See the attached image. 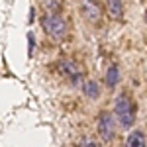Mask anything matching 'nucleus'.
I'll use <instances>...</instances> for the list:
<instances>
[{
	"instance_id": "20e7f679",
	"label": "nucleus",
	"mask_w": 147,
	"mask_h": 147,
	"mask_svg": "<svg viewBox=\"0 0 147 147\" xmlns=\"http://www.w3.org/2000/svg\"><path fill=\"white\" fill-rule=\"evenodd\" d=\"M96 131L104 143H112L114 137H116V120L110 112L102 110L96 118Z\"/></svg>"
},
{
	"instance_id": "6e6552de",
	"label": "nucleus",
	"mask_w": 147,
	"mask_h": 147,
	"mask_svg": "<svg viewBox=\"0 0 147 147\" xmlns=\"http://www.w3.org/2000/svg\"><path fill=\"white\" fill-rule=\"evenodd\" d=\"M104 4H106L108 16L112 20H116V22L124 20V0H104Z\"/></svg>"
},
{
	"instance_id": "f257e3e1",
	"label": "nucleus",
	"mask_w": 147,
	"mask_h": 147,
	"mask_svg": "<svg viewBox=\"0 0 147 147\" xmlns=\"http://www.w3.org/2000/svg\"><path fill=\"white\" fill-rule=\"evenodd\" d=\"M114 120L118 122V125H122L124 129L136 125L137 120V106L127 94H118L114 100Z\"/></svg>"
},
{
	"instance_id": "0eeeda50",
	"label": "nucleus",
	"mask_w": 147,
	"mask_h": 147,
	"mask_svg": "<svg viewBox=\"0 0 147 147\" xmlns=\"http://www.w3.org/2000/svg\"><path fill=\"white\" fill-rule=\"evenodd\" d=\"M120 80H122V71H120V65L118 63H112L110 67L106 69V75H104V82H106V86L114 90L118 84H120Z\"/></svg>"
},
{
	"instance_id": "7ed1b4c3",
	"label": "nucleus",
	"mask_w": 147,
	"mask_h": 147,
	"mask_svg": "<svg viewBox=\"0 0 147 147\" xmlns=\"http://www.w3.org/2000/svg\"><path fill=\"white\" fill-rule=\"evenodd\" d=\"M57 73L65 80H69L73 86H80L82 80L86 79V77H84V71L80 67V63L75 61V59H59V61H57Z\"/></svg>"
},
{
	"instance_id": "39448f33",
	"label": "nucleus",
	"mask_w": 147,
	"mask_h": 147,
	"mask_svg": "<svg viewBox=\"0 0 147 147\" xmlns=\"http://www.w3.org/2000/svg\"><path fill=\"white\" fill-rule=\"evenodd\" d=\"M80 10H82V16H84L86 22L98 24L102 20L100 4H98L96 0H80Z\"/></svg>"
},
{
	"instance_id": "9b49d317",
	"label": "nucleus",
	"mask_w": 147,
	"mask_h": 147,
	"mask_svg": "<svg viewBox=\"0 0 147 147\" xmlns=\"http://www.w3.org/2000/svg\"><path fill=\"white\" fill-rule=\"evenodd\" d=\"M77 147H100V145H98V141L92 136H82L79 141H77Z\"/></svg>"
},
{
	"instance_id": "f03ea898",
	"label": "nucleus",
	"mask_w": 147,
	"mask_h": 147,
	"mask_svg": "<svg viewBox=\"0 0 147 147\" xmlns=\"http://www.w3.org/2000/svg\"><path fill=\"white\" fill-rule=\"evenodd\" d=\"M41 28L47 34V37L53 41H63L69 34L67 20L59 14H43L41 16Z\"/></svg>"
},
{
	"instance_id": "423d86ee",
	"label": "nucleus",
	"mask_w": 147,
	"mask_h": 147,
	"mask_svg": "<svg viewBox=\"0 0 147 147\" xmlns=\"http://www.w3.org/2000/svg\"><path fill=\"white\" fill-rule=\"evenodd\" d=\"M80 90H82L86 100H98L100 98V84L94 79H84L80 84Z\"/></svg>"
},
{
	"instance_id": "1a4fd4ad",
	"label": "nucleus",
	"mask_w": 147,
	"mask_h": 147,
	"mask_svg": "<svg viewBox=\"0 0 147 147\" xmlns=\"http://www.w3.org/2000/svg\"><path fill=\"white\" fill-rule=\"evenodd\" d=\"M125 147H147L145 131L143 129H134L125 139Z\"/></svg>"
},
{
	"instance_id": "9d476101",
	"label": "nucleus",
	"mask_w": 147,
	"mask_h": 147,
	"mask_svg": "<svg viewBox=\"0 0 147 147\" xmlns=\"http://www.w3.org/2000/svg\"><path fill=\"white\" fill-rule=\"evenodd\" d=\"M45 14H61L63 10V0H43L41 2Z\"/></svg>"
},
{
	"instance_id": "f8f14e48",
	"label": "nucleus",
	"mask_w": 147,
	"mask_h": 147,
	"mask_svg": "<svg viewBox=\"0 0 147 147\" xmlns=\"http://www.w3.org/2000/svg\"><path fill=\"white\" fill-rule=\"evenodd\" d=\"M34 45H35V35L34 32H30L28 34V53H30V57L34 55Z\"/></svg>"
}]
</instances>
